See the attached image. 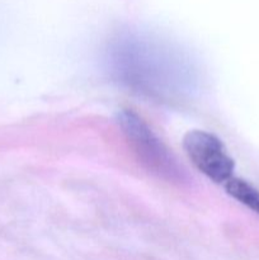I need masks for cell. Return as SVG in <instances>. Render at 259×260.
I'll list each match as a JSON object with an SVG mask.
<instances>
[{
    "instance_id": "obj_1",
    "label": "cell",
    "mask_w": 259,
    "mask_h": 260,
    "mask_svg": "<svg viewBox=\"0 0 259 260\" xmlns=\"http://www.w3.org/2000/svg\"><path fill=\"white\" fill-rule=\"evenodd\" d=\"M118 123L139 159L151 172L169 179L178 174L177 160L136 112L122 109L118 113Z\"/></svg>"
},
{
    "instance_id": "obj_2",
    "label": "cell",
    "mask_w": 259,
    "mask_h": 260,
    "mask_svg": "<svg viewBox=\"0 0 259 260\" xmlns=\"http://www.w3.org/2000/svg\"><path fill=\"white\" fill-rule=\"evenodd\" d=\"M183 149L192 164L212 182L225 184L233 178L235 162L215 135L201 129L187 132L183 139Z\"/></svg>"
},
{
    "instance_id": "obj_3",
    "label": "cell",
    "mask_w": 259,
    "mask_h": 260,
    "mask_svg": "<svg viewBox=\"0 0 259 260\" xmlns=\"http://www.w3.org/2000/svg\"><path fill=\"white\" fill-rule=\"evenodd\" d=\"M229 196L259 215V190L240 178H230L223 184Z\"/></svg>"
}]
</instances>
